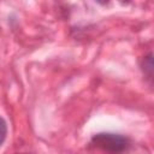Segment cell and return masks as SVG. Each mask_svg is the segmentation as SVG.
<instances>
[{
    "label": "cell",
    "instance_id": "6da1fadb",
    "mask_svg": "<svg viewBox=\"0 0 154 154\" xmlns=\"http://www.w3.org/2000/svg\"><path fill=\"white\" fill-rule=\"evenodd\" d=\"M91 143L108 152H123L129 146L128 138L118 134H109V132H100L93 136Z\"/></svg>",
    "mask_w": 154,
    "mask_h": 154
},
{
    "label": "cell",
    "instance_id": "7a4b0ae2",
    "mask_svg": "<svg viewBox=\"0 0 154 154\" xmlns=\"http://www.w3.org/2000/svg\"><path fill=\"white\" fill-rule=\"evenodd\" d=\"M142 70L149 78H152V76H153V54L152 53H149L147 57H144L143 64H142Z\"/></svg>",
    "mask_w": 154,
    "mask_h": 154
},
{
    "label": "cell",
    "instance_id": "3957f363",
    "mask_svg": "<svg viewBox=\"0 0 154 154\" xmlns=\"http://www.w3.org/2000/svg\"><path fill=\"white\" fill-rule=\"evenodd\" d=\"M7 136V124L2 117H0V146L5 142Z\"/></svg>",
    "mask_w": 154,
    "mask_h": 154
}]
</instances>
